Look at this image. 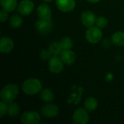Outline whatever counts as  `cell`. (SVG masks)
<instances>
[{
  "label": "cell",
  "mask_w": 124,
  "mask_h": 124,
  "mask_svg": "<svg viewBox=\"0 0 124 124\" xmlns=\"http://www.w3.org/2000/svg\"><path fill=\"white\" fill-rule=\"evenodd\" d=\"M18 95V87L17 85L9 84L6 85L0 92L1 100L7 104L12 102Z\"/></svg>",
  "instance_id": "obj_1"
},
{
  "label": "cell",
  "mask_w": 124,
  "mask_h": 124,
  "mask_svg": "<svg viewBox=\"0 0 124 124\" xmlns=\"http://www.w3.org/2000/svg\"><path fill=\"white\" fill-rule=\"evenodd\" d=\"M41 81L36 78H29L23 84V91L28 95H34L41 91Z\"/></svg>",
  "instance_id": "obj_2"
},
{
  "label": "cell",
  "mask_w": 124,
  "mask_h": 124,
  "mask_svg": "<svg viewBox=\"0 0 124 124\" xmlns=\"http://www.w3.org/2000/svg\"><path fill=\"white\" fill-rule=\"evenodd\" d=\"M102 37L101 28L96 26H92L86 32V39L91 44H97Z\"/></svg>",
  "instance_id": "obj_3"
},
{
  "label": "cell",
  "mask_w": 124,
  "mask_h": 124,
  "mask_svg": "<svg viewBox=\"0 0 124 124\" xmlns=\"http://www.w3.org/2000/svg\"><path fill=\"white\" fill-rule=\"evenodd\" d=\"M49 69L52 73H60L64 69V62L58 56H52L49 60Z\"/></svg>",
  "instance_id": "obj_4"
},
{
  "label": "cell",
  "mask_w": 124,
  "mask_h": 124,
  "mask_svg": "<svg viewBox=\"0 0 124 124\" xmlns=\"http://www.w3.org/2000/svg\"><path fill=\"white\" fill-rule=\"evenodd\" d=\"M36 30L42 33L46 34L51 31L53 28V23L51 18L49 19H39L35 24Z\"/></svg>",
  "instance_id": "obj_5"
},
{
  "label": "cell",
  "mask_w": 124,
  "mask_h": 124,
  "mask_svg": "<svg viewBox=\"0 0 124 124\" xmlns=\"http://www.w3.org/2000/svg\"><path fill=\"white\" fill-rule=\"evenodd\" d=\"M40 115L35 111H26L23 113L20 121L24 124H38L40 122Z\"/></svg>",
  "instance_id": "obj_6"
},
{
  "label": "cell",
  "mask_w": 124,
  "mask_h": 124,
  "mask_svg": "<svg viewBox=\"0 0 124 124\" xmlns=\"http://www.w3.org/2000/svg\"><path fill=\"white\" fill-rule=\"evenodd\" d=\"M89 116L87 112L83 108H78L73 113V121L76 124H86L89 122Z\"/></svg>",
  "instance_id": "obj_7"
},
{
  "label": "cell",
  "mask_w": 124,
  "mask_h": 124,
  "mask_svg": "<svg viewBox=\"0 0 124 124\" xmlns=\"http://www.w3.org/2000/svg\"><path fill=\"white\" fill-rule=\"evenodd\" d=\"M34 8V4L31 0H23L17 6V11L22 15H29Z\"/></svg>",
  "instance_id": "obj_8"
},
{
  "label": "cell",
  "mask_w": 124,
  "mask_h": 124,
  "mask_svg": "<svg viewBox=\"0 0 124 124\" xmlns=\"http://www.w3.org/2000/svg\"><path fill=\"white\" fill-rule=\"evenodd\" d=\"M58 108L54 104H46L41 109V114L44 117L49 118L57 116L58 115Z\"/></svg>",
  "instance_id": "obj_9"
},
{
  "label": "cell",
  "mask_w": 124,
  "mask_h": 124,
  "mask_svg": "<svg viewBox=\"0 0 124 124\" xmlns=\"http://www.w3.org/2000/svg\"><path fill=\"white\" fill-rule=\"evenodd\" d=\"M57 8L64 12H69L74 9L76 7L75 0H56Z\"/></svg>",
  "instance_id": "obj_10"
},
{
  "label": "cell",
  "mask_w": 124,
  "mask_h": 124,
  "mask_svg": "<svg viewBox=\"0 0 124 124\" xmlns=\"http://www.w3.org/2000/svg\"><path fill=\"white\" fill-rule=\"evenodd\" d=\"M82 24L87 28H90L95 24L97 17L94 12L91 11H85L81 14V17Z\"/></svg>",
  "instance_id": "obj_11"
},
{
  "label": "cell",
  "mask_w": 124,
  "mask_h": 124,
  "mask_svg": "<svg viewBox=\"0 0 124 124\" xmlns=\"http://www.w3.org/2000/svg\"><path fill=\"white\" fill-rule=\"evenodd\" d=\"M60 58L66 65H73L76 60V55L71 49H64L60 54Z\"/></svg>",
  "instance_id": "obj_12"
},
{
  "label": "cell",
  "mask_w": 124,
  "mask_h": 124,
  "mask_svg": "<svg viewBox=\"0 0 124 124\" xmlns=\"http://www.w3.org/2000/svg\"><path fill=\"white\" fill-rule=\"evenodd\" d=\"M37 15L39 19H49L52 15L50 7L46 4H41L37 8Z\"/></svg>",
  "instance_id": "obj_13"
},
{
  "label": "cell",
  "mask_w": 124,
  "mask_h": 124,
  "mask_svg": "<svg viewBox=\"0 0 124 124\" xmlns=\"http://www.w3.org/2000/svg\"><path fill=\"white\" fill-rule=\"evenodd\" d=\"M14 46L13 41L8 37H2L0 41V52L6 54L12 51Z\"/></svg>",
  "instance_id": "obj_14"
},
{
  "label": "cell",
  "mask_w": 124,
  "mask_h": 124,
  "mask_svg": "<svg viewBox=\"0 0 124 124\" xmlns=\"http://www.w3.org/2000/svg\"><path fill=\"white\" fill-rule=\"evenodd\" d=\"M112 42L116 46H124V32L117 31L112 36Z\"/></svg>",
  "instance_id": "obj_15"
},
{
  "label": "cell",
  "mask_w": 124,
  "mask_h": 124,
  "mask_svg": "<svg viewBox=\"0 0 124 124\" xmlns=\"http://www.w3.org/2000/svg\"><path fill=\"white\" fill-rule=\"evenodd\" d=\"M17 4V0H1V7L7 12L13 11L16 8Z\"/></svg>",
  "instance_id": "obj_16"
},
{
  "label": "cell",
  "mask_w": 124,
  "mask_h": 124,
  "mask_svg": "<svg viewBox=\"0 0 124 124\" xmlns=\"http://www.w3.org/2000/svg\"><path fill=\"white\" fill-rule=\"evenodd\" d=\"M98 106V102L94 97H89L84 101V107L87 110L93 111L97 109Z\"/></svg>",
  "instance_id": "obj_17"
},
{
  "label": "cell",
  "mask_w": 124,
  "mask_h": 124,
  "mask_svg": "<svg viewBox=\"0 0 124 124\" xmlns=\"http://www.w3.org/2000/svg\"><path fill=\"white\" fill-rule=\"evenodd\" d=\"M49 51L52 54L53 56H59L62 54V51L64 50L62 47L60 42H53L49 45Z\"/></svg>",
  "instance_id": "obj_18"
},
{
  "label": "cell",
  "mask_w": 124,
  "mask_h": 124,
  "mask_svg": "<svg viewBox=\"0 0 124 124\" xmlns=\"http://www.w3.org/2000/svg\"><path fill=\"white\" fill-rule=\"evenodd\" d=\"M41 98L44 102H51L54 100V96L49 89H44L41 92Z\"/></svg>",
  "instance_id": "obj_19"
},
{
  "label": "cell",
  "mask_w": 124,
  "mask_h": 124,
  "mask_svg": "<svg viewBox=\"0 0 124 124\" xmlns=\"http://www.w3.org/2000/svg\"><path fill=\"white\" fill-rule=\"evenodd\" d=\"M9 23L10 25L14 28H20L22 24H23V19L20 16H19L18 15L15 14L11 16L10 19H9Z\"/></svg>",
  "instance_id": "obj_20"
},
{
  "label": "cell",
  "mask_w": 124,
  "mask_h": 124,
  "mask_svg": "<svg viewBox=\"0 0 124 124\" xmlns=\"http://www.w3.org/2000/svg\"><path fill=\"white\" fill-rule=\"evenodd\" d=\"M19 113H20V108L18 105L13 102L9 103V105H8V112H7L9 116L12 117H15L19 114Z\"/></svg>",
  "instance_id": "obj_21"
},
{
  "label": "cell",
  "mask_w": 124,
  "mask_h": 124,
  "mask_svg": "<svg viewBox=\"0 0 124 124\" xmlns=\"http://www.w3.org/2000/svg\"><path fill=\"white\" fill-rule=\"evenodd\" d=\"M60 43L63 49H71L73 46V41L70 37H64Z\"/></svg>",
  "instance_id": "obj_22"
},
{
  "label": "cell",
  "mask_w": 124,
  "mask_h": 124,
  "mask_svg": "<svg viewBox=\"0 0 124 124\" xmlns=\"http://www.w3.org/2000/svg\"><path fill=\"white\" fill-rule=\"evenodd\" d=\"M108 20L105 17H99L97 18L96 20V22H95V24L97 27H99L100 28L102 29V28H105V27H107L108 25Z\"/></svg>",
  "instance_id": "obj_23"
},
{
  "label": "cell",
  "mask_w": 124,
  "mask_h": 124,
  "mask_svg": "<svg viewBox=\"0 0 124 124\" xmlns=\"http://www.w3.org/2000/svg\"><path fill=\"white\" fill-rule=\"evenodd\" d=\"M52 54L49 51V49H42L40 54V57L44 61H48L52 57Z\"/></svg>",
  "instance_id": "obj_24"
},
{
  "label": "cell",
  "mask_w": 124,
  "mask_h": 124,
  "mask_svg": "<svg viewBox=\"0 0 124 124\" xmlns=\"http://www.w3.org/2000/svg\"><path fill=\"white\" fill-rule=\"evenodd\" d=\"M7 103H6L4 101H1L0 102V116L3 117L7 112H8V105H7Z\"/></svg>",
  "instance_id": "obj_25"
},
{
  "label": "cell",
  "mask_w": 124,
  "mask_h": 124,
  "mask_svg": "<svg viewBox=\"0 0 124 124\" xmlns=\"http://www.w3.org/2000/svg\"><path fill=\"white\" fill-rule=\"evenodd\" d=\"M8 18V14L7 12L4 9H1L0 11V21L1 23L5 22Z\"/></svg>",
  "instance_id": "obj_26"
},
{
  "label": "cell",
  "mask_w": 124,
  "mask_h": 124,
  "mask_svg": "<svg viewBox=\"0 0 124 124\" xmlns=\"http://www.w3.org/2000/svg\"><path fill=\"white\" fill-rule=\"evenodd\" d=\"M110 44H111V42H110V41L108 39H105V40L103 41V45H104L105 47H106V48H108V47L110 46Z\"/></svg>",
  "instance_id": "obj_27"
},
{
  "label": "cell",
  "mask_w": 124,
  "mask_h": 124,
  "mask_svg": "<svg viewBox=\"0 0 124 124\" xmlns=\"http://www.w3.org/2000/svg\"><path fill=\"white\" fill-rule=\"evenodd\" d=\"M89 2H90V3H94V4H95V3H97V2H99L100 0H87Z\"/></svg>",
  "instance_id": "obj_28"
},
{
  "label": "cell",
  "mask_w": 124,
  "mask_h": 124,
  "mask_svg": "<svg viewBox=\"0 0 124 124\" xmlns=\"http://www.w3.org/2000/svg\"><path fill=\"white\" fill-rule=\"evenodd\" d=\"M42 1H45V2H50V1H53V0H42Z\"/></svg>",
  "instance_id": "obj_29"
}]
</instances>
